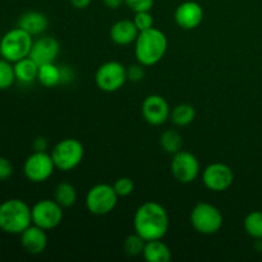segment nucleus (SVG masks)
Here are the masks:
<instances>
[{
	"instance_id": "obj_1",
	"label": "nucleus",
	"mask_w": 262,
	"mask_h": 262,
	"mask_svg": "<svg viewBox=\"0 0 262 262\" xmlns=\"http://www.w3.org/2000/svg\"><path fill=\"white\" fill-rule=\"evenodd\" d=\"M133 228L146 242L163 239L169 230L168 211L163 205L155 201L143 202L136 210Z\"/></svg>"
},
{
	"instance_id": "obj_16",
	"label": "nucleus",
	"mask_w": 262,
	"mask_h": 262,
	"mask_svg": "<svg viewBox=\"0 0 262 262\" xmlns=\"http://www.w3.org/2000/svg\"><path fill=\"white\" fill-rule=\"evenodd\" d=\"M20 246L30 255H41L48 247V234L46 230L31 224L27 229L20 233Z\"/></svg>"
},
{
	"instance_id": "obj_25",
	"label": "nucleus",
	"mask_w": 262,
	"mask_h": 262,
	"mask_svg": "<svg viewBox=\"0 0 262 262\" xmlns=\"http://www.w3.org/2000/svg\"><path fill=\"white\" fill-rule=\"evenodd\" d=\"M246 233L253 239H262V211H251L243 220Z\"/></svg>"
},
{
	"instance_id": "obj_19",
	"label": "nucleus",
	"mask_w": 262,
	"mask_h": 262,
	"mask_svg": "<svg viewBox=\"0 0 262 262\" xmlns=\"http://www.w3.org/2000/svg\"><path fill=\"white\" fill-rule=\"evenodd\" d=\"M142 256L147 262H169L171 260V251L163 239L147 241Z\"/></svg>"
},
{
	"instance_id": "obj_23",
	"label": "nucleus",
	"mask_w": 262,
	"mask_h": 262,
	"mask_svg": "<svg viewBox=\"0 0 262 262\" xmlns=\"http://www.w3.org/2000/svg\"><path fill=\"white\" fill-rule=\"evenodd\" d=\"M196 118V109L189 104H179L170 112V120L177 127H187Z\"/></svg>"
},
{
	"instance_id": "obj_8",
	"label": "nucleus",
	"mask_w": 262,
	"mask_h": 262,
	"mask_svg": "<svg viewBox=\"0 0 262 262\" xmlns=\"http://www.w3.org/2000/svg\"><path fill=\"white\" fill-rule=\"evenodd\" d=\"M127 81V68L122 63L115 60L101 64L95 73L96 86L107 94L119 91Z\"/></svg>"
},
{
	"instance_id": "obj_31",
	"label": "nucleus",
	"mask_w": 262,
	"mask_h": 262,
	"mask_svg": "<svg viewBox=\"0 0 262 262\" xmlns=\"http://www.w3.org/2000/svg\"><path fill=\"white\" fill-rule=\"evenodd\" d=\"M145 67L142 64H135V66H130L127 68V77L129 81L132 82H140L142 81L143 77H145Z\"/></svg>"
},
{
	"instance_id": "obj_4",
	"label": "nucleus",
	"mask_w": 262,
	"mask_h": 262,
	"mask_svg": "<svg viewBox=\"0 0 262 262\" xmlns=\"http://www.w3.org/2000/svg\"><path fill=\"white\" fill-rule=\"evenodd\" d=\"M189 222L197 233L211 235L219 232L224 224V216L215 205L209 202H199L189 214Z\"/></svg>"
},
{
	"instance_id": "obj_26",
	"label": "nucleus",
	"mask_w": 262,
	"mask_h": 262,
	"mask_svg": "<svg viewBox=\"0 0 262 262\" xmlns=\"http://www.w3.org/2000/svg\"><path fill=\"white\" fill-rule=\"evenodd\" d=\"M145 245L146 241L135 232L133 234L128 235L125 238L124 243H123V248H124V252L128 256H130V257H137V256L142 255Z\"/></svg>"
},
{
	"instance_id": "obj_24",
	"label": "nucleus",
	"mask_w": 262,
	"mask_h": 262,
	"mask_svg": "<svg viewBox=\"0 0 262 262\" xmlns=\"http://www.w3.org/2000/svg\"><path fill=\"white\" fill-rule=\"evenodd\" d=\"M160 146L165 152L174 155L183 148V137L176 129H166L160 136Z\"/></svg>"
},
{
	"instance_id": "obj_5",
	"label": "nucleus",
	"mask_w": 262,
	"mask_h": 262,
	"mask_svg": "<svg viewBox=\"0 0 262 262\" xmlns=\"http://www.w3.org/2000/svg\"><path fill=\"white\" fill-rule=\"evenodd\" d=\"M33 36L26 32L17 26L13 30L8 31L0 40V51L2 58L7 59L10 63L20 60L30 56L33 43Z\"/></svg>"
},
{
	"instance_id": "obj_34",
	"label": "nucleus",
	"mask_w": 262,
	"mask_h": 262,
	"mask_svg": "<svg viewBox=\"0 0 262 262\" xmlns=\"http://www.w3.org/2000/svg\"><path fill=\"white\" fill-rule=\"evenodd\" d=\"M32 147L33 151H48V140H46L45 137H42V136H38V137H36L35 140H33Z\"/></svg>"
},
{
	"instance_id": "obj_9",
	"label": "nucleus",
	"mask_w": 262,
	"mask_h": 262,
	"mask_svg": "<svg viewBox=\"0 0 262 262\" xmlns=\"http://www.w3.org/2000/svg\"><path fill=\"white\" fill-rule=\"evenodd\" d=\"M56 166L48 151H33L25 160L23 174L32 183H43L55 171Z\"/></svg>"
},
{
	"instance_id": "obj_22",
	"label": "nucleus",
	"mask_w": 262,
	"mask_h": 262,
	"mask_svg": "<svg viewBox=\"0 0 262 262\" xmlns=\"http://www.w3.org/2000/svg\"><path fill=\"white\" fill-rule=\"evenodd\" d=\"M54 200L60 205L63 209H69L77 202V189L73 184L68 182H61L56 184L54 191Z\"/></svg>"
},
{
	"instance_id": "obj_14",
	"label": "nucleus",
	"mask_w": 262,
	"mask_h": 262,
	"mask_svg": "<svg viewBox=\"0 0 262 262\" xmlns=\"http://www.w3.org/2000/svg\"><path fill=\"white\" fill-rule=\"evenodd\" d=\"M174 20L182 30H194L204 20V8L197 2H183L174 12Z\"/></svg>"
},
{
	"instance_id": "obj_11",
	"label": "nucleus",
	"mask_w": 262,
	"mask_h": 262,
	"mask_svg": "<svg viewBox=\"0 0 262 262\" xmlns=\"http://www.w3.org/2000/svg\"><path fill=\"white\" fill-rule=\"evenodd\" d=\"M171 156L170 171L173 178L182 184H189L196 181L201 170L199 159L192 152L184 150Z\"/></svg>"
},
{
	"instance_id": "obj_36",
	"label": "nucleus",
	"mask_w": 262,
	"mask_h": 262,
	"mask_svg": "<svg viewBox=\"0 0 262 262\" xmlns=\"http://www.w3.org/2000/svg\"><path fill=\"white\" fill-rule=\"evenodd\" d=\"M104 4L109 9H118L122 7V4H124V0H104Z\"/></svg>"
},
{
	"instance_id": "obj_12",
	"label": "nucleus",
	"mask_w": 262,
	"mask_h": 262,
	"mask_svg": "<svg viewBox=\"0 0 262 262\" xmlns=\"http://www.w3.org/2000/svg\"><path fill=\"white\" fill-rule=\"evenodd\" d=\"M202 183L212 192H224L234 183V171L224 163H212L202 171Z\"/></svg>"
},
{
	"instance_id": "obj_17",
	"label": "nucleus",
	"mask_w": 262,
	"mask_h": 262,
	"mask_svg": "<svg viewBox=\"0 0 262 262\" xmlns=\"http://www.w3.org/2000/svg\"><path fill=\"white\" fill-rule=\"evenodd\" d=\"M109 33L113 42L120 46H127L135 43L140 31L136 27L133 19H120L112 26Z\"/></svg>"
},
{
	"instance_id": "obj_7",
	"label": "nucleus",
	"mask_w": 262,
	"mask_h": 262,
	"mask_svg": "<svg viewBox=\"0 0 262 262\" xmlns=\"http://www.w3.org/2000/svg\"><path fill=\"white\" fill-rule=\"evenodd\" d=\"M119 196L115 192L113 184L99 183L89 189L84 199L86 209L90 214L104 216L115 209Z\"/></svg>"
},
{
	"instance_id": "obj_28",
	"label": "nucleus",
	"mask_w": 262,
	"mask_h": 262,
	"mask_svg": "<svg viewBox=\"0 0 262 262\" xmlns=\"http://www.w3.org/2000/svg\"><path fill=\"white\" fill-rule=\"evenodd\" d=\"M115 192L119 197H128L133 193L135 191V182L132 181V178L129 177H122V178H118L117 181L113 184Z\"/></svg>"
},
{
	"instance_id": "obj_18",
	"label": "nucleus",
	"mask_w": 262,
	"mask_h": 262,
	"mask_svg": "<svg viewBox=\"0 0 262 262\" xmlns=\"http://www.w3.org/2000/svg\"><path fill=\"white\" fill-rule=\"evenodd\" d=\"M49 26V19L43 13L31 10L23 13L18 19V27L25 30L31 36H38L46 31Z\"/></svg>"
},
{
	"instance_id": "obj_20",
	"label": "nucleus",
	"mask_w": 262,
	"mask_h": 262,
	"mask_svg": "<svg viewBox=\"0 0 262 262\" xmlns=\"http://www.w3.org/2000/svg\"><path fill=\"white\" fill-rule=\"evenodd\" d=\"M14 66L15 79L23 84H30L37 81L38 64L35 63L30 56L13 63Z\"/></svg>"
},
{
	"instance_id": "obj_13",
	"label": "nucleus",
	"mask_w": 262,
	"mask_h": 262,
	"mask_svg": "<svg viewBox=\"0 0 262 262\" xmlns=\"http://www.w3.org/2000/svg\"><path fill=\"white\" fill-rule=\"evenodd\" d=\"M170 106L165 97L160 95H148L141 105L142 117L148 124L161 125L170 119Z\"/></svg>"
},
{
	"instance_id": "obj_6",
	"label": "nucleus",
	"mask_w": 262,
	"mask_h": 262,
	"mask_svg": "<svg viewBox=\"0 0 262 262\" xmlns=\"http://www.w3.org/2000/svg\"><path fill=\"white\" fill-rule=\"evenodd\" d=\"M50 155L56 169L61 171H71L83 160L84 147L77 138H64L51 148Z\"/></svg>"
},
{
	"instance_id": "obj_32",
	"label": "nucleus",
	"mask_w": 262,
	"mask_h": 262,
	"mask_svg": "<svg viewBox=\"0 0 262 262\" xmlns=\"http://www.w3.org/2000/svg\"><path fill=\"white\" fill-rule=\"evenodd\" d=\"M13 165L7 158L0 156V181H7L12 177Z\"/></svg>"
},
{
	"instance_id": "obj_21",
	"label": "nucleus",
	"mask_w": 262,
	"mask_h": 262,
	"mask_svg": "<svg viewBox=\"0 0 262 262\" xmlns=\"http://www.w3.org/2000/svg\"><path fill=\"white\" fill-rule=\"evenodd\" d=\"M37 81L46 89H53L58 86L61 82V72L60 67L56 66L55 63L42 64L38 67Z\"/></svg>"
},
{
	"instance_id": "obj_15",
	"label": "nucleus",
	"mask_w": 262,
	"mask_h": 262,
	"mask_svg": "<svg viewBox=\"0 0 262 262\" xmlns=\"http://www.w3.org/2000/svg\"><path fill=\"white\" fill-rule=\"evenodd\" d=\"M59 51H60L59 41L55 37L43 36V37H40L36 41H33L30 58L40 67L42 64L55 63V59L58 58Z\"/></svg>"
},
{
	"instance_id": "obj_29",
	"label": "nucleus",
	"mask_w": 262,
	"mask_h": 262,
	"mask_svg": "<svg viewBox=\"0 0 262 262\" xmlns=\"http://www.w3.org/2000/svg\"><path fill=\"white\" fill-rule=\"evenodd\" d=\"M133 22H135L136 27L138 28V31H146L150 30L154 27V17L151 15L150 12H138L135 13V17H133Z\"/></svg>"
},
{
	"instance_id": "obj_37",
	"label": "nucleus",
	"mask_w": 262,
	"mask_h": 262,
	"mask_svg": "<svg viewBox=\"0 0 262 262\" xmlns=\"http://www.w3.org/2000/svg\"><path fill=\"white\" fill-rule=\"evenodd\" d=\"M0 58H2V51H0Z\"/></svg>"
},
{
	"instance_id": "obj_33",
	"label": "nucleus",
	"mask_w": 262,
	"mask_h": 262,
	"mask_svg": "<svg viewBox=\"0 0 262 262\" xmlns=\"http://www.w3.org/2000/svg\"><path fill=\"white\" fill-rule=\"evenodd\" d=\"M60 72H61L60 84L71 83V82L74 79V77H76L74 71L72 68H69V67H60Z\"/></svg>"
},
{
	"instance_id": "obj_30",
	"label": "nucleus",
	"mask_w": 262,
	"mask_h": 262,
	"mask_svg": "<svg viewBox=\"0 0 262 262\" xmlns=\"http://www.w3.org/2000/svg\"><path fill=\"white\" fill-rule=\"evenodd\" d=\"M124 4L132 12H151L154 7V0H124Z\"/></svg>"
},
{
	"instance_id": "obj_3",
	"label": "nucleus",
	"mask_w": 262,
	"mask_h": 262,
	"mask_svg": "<svg viewBox=\"0 0 262 262\" xmlns=\"http://www.w3.org/2000/svg\"><path fill=\"white\" fill-rule=\"evenodd\" d=\"M32 224L31 207L23 200L9 199L0 204V230L20 234Z\"/></svg>"
},
{
	"instance_id": "obj_2",
	"label": "nucleus",
	"mask_w": 262,
	"mask_h": 262,
	"mask_svg": "<svg viewBox=\"0 0 262 262\" xmlns=\"http://www.w3.org/2000/svg\"><path fill=\"white\" fill-rule=\"evenodd\" d=\"M168 50V37L159 28L141 31L135 41V56L143 67H152L165 56Z\"/></svg>"
},
{
	"instance_id": "obj_27",
	"label": "nucleus",
	"mask_w": 262,
	"mask_h": 262,
	"mask_svg": "<svg viewBox=\"0 0 262 262\" xmlns=\"http://www.w3.org/2000/svg\"><path fill=\"white\" fill-rule=\"evenodd\" d=\"M17 81L14 73V66L9 60L0 58V90H8Z\"/></svg>"
},
{
	"instance_id": "obj_35",
	"label": "nucleus",
	"mask_w": 262,
	"mask_h": 262,
	"mask_svg": "<svg viewBox=\"0 0 262 262\" xmlns=\"http://www.w3.org/2000/svg\"><path fill=\"white\" fill-rule=\"evenodd\" d=\"M69 2L76 9H86L91 4L92 0H69Z\"/></svg>"
},
{
	"instance_id": "obj_10",
	"label": "nucleus",
	"mask_w": 262,
	"mask_h": 262,
	"mask_svg": "<svg viewBox=\"0 0 262 262\" xmlns=\"http://www.w3.org/2000/svg\"><path fill=\"white\" fill-rule=\"evenodd\" d=\"M32 224L42 228L46 232L58 228L63 222V207L55 200H40L31 207Z\"/></svg>"
}]
</instances>
